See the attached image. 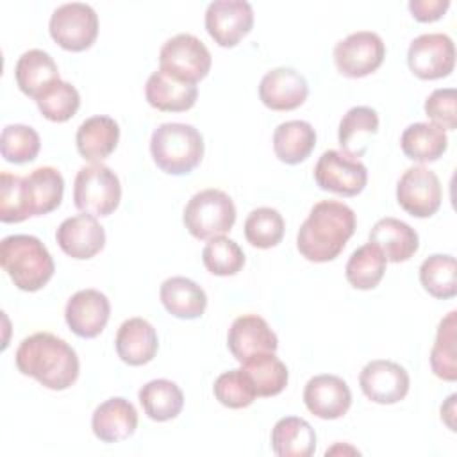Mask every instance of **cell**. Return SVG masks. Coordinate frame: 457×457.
<instances>
[{
	"label": "cell",
	"mask_w": 457,
	"mask_h": 457,
	"mask_svg": "<svg viewBox=\"0 0 457 457\" xmlns=\"http://www.w3.org/2000/svg\"><path fill=\"white\" fill-rule=\"evenodd\" d=\"M111 316L109 298L98 289H80L66 303L64 320L79 337H96Z\"/></svg>",
	"instance_id": "obj_15"
},
{
	"label": "cell",
	"mask_w": 457,
	"mask_h": 457,
	"mask_svg": "<svg viewBox=\"0 0 457 457\" xmlns=\"http://www.w3.org/2000/svg\"><path fill=\"white\" fill-rule=\"evenodd\" d=\"M121 200L118 175L105 164L95 162L82 166L73 182V204L79 211L91 216H109Z\"/></svg>",
	"instance_id": "obj_6"
},
{
	"label": "cell",
	"mask_w": 457,
	"mask_h": 457,
	"mask_svg": "<svg viewBox=\"0 0 457 457\" xmlns=\"http://www.w3.org/2000/svg\"><path fill=\"white\" fill-rule=\"evenodd\" d=\"M271 450L278 457H311L316 450V432L303 418H280L271 428Z\"/></svg>",
	"instance_id": "obj_29"
},
{
	"label": "cell",
	"mask_w": 457,
	"mask_h": 457,
	"mask_svg": "<svg viewBox=\"0 0 457 457\" xmlns=\"http://www.w3.org/2000/svg\"><path fill=\"white\" fill-rule=\"evenodd\" d=\"M41 148L39 134L21 123H12L4 127L0 136V154L5 161L14 164L32 162Z\"/></svg>",
	"instance_id": "obj_39"
},
{
	"label": "cell",
	"mask_w": 457,
	"mask_h": 457,
	"mask_svg": "<svg viewBox=\"0 0 457 457\" xmlns=\"http://www.w3.org/2000/svg\"><path fill=\"white\" fill-rule=\"evenodd\" d=\"M386 264L387 259L384 257L382 250L373 243H366L352 252L345 275L352 287L368 291L378 286L386 273Z\"/></svg>",
	"instance_id": "obj_34"
},
{
	"label": "cell",
	"mask_w": 457,
	"mask_h": 457,
	"mask_svg": "<svg viewBox=\"0 0 457 457\" xmlns=\"http://www.w3.org/2000/svg\"><path fill=\"white\" fill-rule=\"evenodd\" d=\"M55 239L66 255L77 261H86L95 257L105 246V230L96 216L82 212L66 218L57 227Z\"/></svg>",
	"instance_id": "obj_16"
},
{
	"label": "cell",
	"mask_w": 457,
	"mask_h": 457,
	"mask_svg": "<svg viewBox=\"0 0 457 457\" xmlns=\"http://www.w3.org/2000/svg\"><path fill=\"white\" fill-rule=\"evenodd\" d=\"M202 261L209 273L218 277L236 275L245 266V252L241 246L225 236L209 239L202 250Z\"/></svg>",
	"instance_id": "obj_40"
},
{
	"label": "cell",
	"mask_w": 457,
	"mask_h": 457,
	"mask_svg": "<svg viewBox=\"0 0 457 457\" xmlns=\"http://www.w3.org/2000/svg\"><path fill=\"white\" fill-rule=\"evenodd\" d=\"M150 154L161 171L187 175L202 162L204 137L189 123H161L152 132Z\"/></svg>",
	"instance_id": "obj_4"
},
{
	"label": "cell",
	"mask_w": 457,
	"mask_h": 457,
	"mask_svg": "<svg viewBox=\"0 0 457 457\" xmlns=\"http://www.w3.org/2000/svg\"><path fill=\"white\" fill-rule=\"evenodd\" d=\"M355 212L343 202L321 200L314 204L296 236V248L307 261L328 262L336 259L355 232Z\"/></svg>",
	"instance_id": "obj_2"
},
{
	"label": "cell",
	"mask_w": 457,
	"mask_h": 457,
	"mask_svg": "<svg viewBox=\"0 0 457 457\" xmlns=\"http://www.w3.org/2000/svg\"><path fill=\"white\" fill-rule=\"evenodd\" d=\"M314 180L323 191L355 196L368 182V170L359 159H352L339 150H327L314 166Z\"/></svg>",
	"instance_id": "obj_12"
},
{
	"label": "cell",
	"mask_w": 457,
	"mask_h": 457,
	"mask_svg": "<svg viewBox=\"0 0 457 457\" xmlns=\"http://www.w3.org/2000/svg\"><path fill=\"white\" fill-rule=\"evenodd\" d=\"M146 102L164 112H182L191 109L198 98L196 84L182 82L162 70H155L145 86Z\"/></svg>",
	"instance_id": "obj_22"
},
{
	"label": "cell",
	"mask_w": 457,
	"mask_h": 457,
	"mask_svg": "<svg viewBox=\"0 0 457 457\" xmlns=\"http://www.w3.org/2000/svg\"><path fill=\"white\" fill-rule=\"evenodd\" d=\"M227 346L234 359L243 362L250 355L275 352L278 339L264 318L257 314H243L232 321L227 334Z\"/></svg>",
	"instance_id": "obj_19"
},
{
	"label": "cell",
	"mask_w": 457,
	"mask_h": 457,
	"mask_svg": "<svg viewBox=\"0 0 457 457\" xmlns=\"http://www.w3.org/2000/svg\"><path fill=\"white\" fill-rule=\"evenodd\" d=\"M378 132V114L366 105H355L346 111L339 121L337 139L345 155L359 159L366 154L370 137Z\"/></svg>",
	"instance_id": "obj_27"
},
{
	"label": "cell",
	"mask_w": 457,
	"mask_h": 457,
	"mask_svg": "<svg viewBox=\"0 0 457 457\" xmlns=\"http://www.w3.org/2000/svg\"><path fill=\"white\" fill-rule=\"evenodd\" d=\"M284 218L277 209L257 207L245 220V237L255 248H273L284 237Z\"/></svg>",
	"instance_id": "obj_37"
},
{
	"label": "cell",
	"mask_w": 457,
	"mask_h": 457,
	"mask_svg": "<svg viewBox=\"0 0 457 457\" xmlns=\"http://www.w3.org/2000/svg\"><path fill=\"white\" fill-rule=\"evenodd\" d=\"M184 225L196 239H212L230 232L236 221V205L221 189L195 193L184 207Z\"/></svg>",
	"instance_id": "obj_5"
},
{
	"label": "cell",
	"mask_w": 457,
	"mask_h": 457,
	"mask_svg": "<svg viewBox=\"0 0 457 457\" xmlns=\"http://www.w3.org/2000/svg\"><path fill=\"white\" fill-rule=\"evenodd\" d=\"M370 243L377 245L387 261L403 262L418 252L420 237L405 221L386 216L370 230Z\"/></svg>",
	"instance_id": "obj_24"
},
{
	"label": "cell",
	"mask_w": 457,
	"mask_h": 457,
	"mask_svg": "<svg viewBox=\"0 0 457 457\" xmlns=\"http://www.w3.org/2000/svg\"><path fill=\"white\" fill-rule=\"evenodd\" d=\"M16 368L52 391L68 389L79 377L77 352L50 332H36L25 337L14 355Z\"/></svg>",
	"instance_id": "obj_1"
},
{
	"label": "cell",
	"mask_w": 457,
	"mask_h": 457,
	"mask_svg": "<svg viewBox=\"0 0 457 457\" xmlns=\"http://www.w3.org/2000/svg\"><path fill=\"white\" fill-rule=\"evenodd\" d=\"M241 370L250 378L257 396H275L287 386V368L275 355V352H262L250 355L241 362Z\"/></svg>",
	"instance_id": "obj_32"
},
{
	"label": "cell",
	"mask_w": 457,
	"mask_h": 457,
	"mask_svg": "<svg viewBox=\"0 0 457 457\" xmlns=\"http://www.w3.org/2000/svg\"><path fill=\"white\" fill-rule=\"evenodd\" d=\"M14 77L20 91L36 100L48 86L59 80V70L48 52L32 48L18 57Z\"/></svg>",
	"instance_id": "obj_26"
},
{
	"label": "cell",
	"mask_w": 457,
	"mask_h": 457,
	"mask_svg": "<svg viewBox=\"0 0 457 457\" xmlns=\"http://www.w3.org/2000/svg\"><path fill=\"white\" fill-rule=\"evenodd\" d=\"M0 264L21 291H37L55 271L54 259L39 237L11 234L0 241Z\"/></svg>",
	"instance_id": "obj_3"
},
{
	"label": "cell",
	"mask_w": 457,
	"mask_h": 457,
	"mask_svg": "<svg viewBox=\"0 0 457 457\" xmlns=\"http://www.w3.org/2000/svg\"><path fill=\"white\" fill-rule=\"evenodd\" d=\"M303 402L311 414L321 420H337L352 405V391L337 375H316L309 378L303 389Z\"/></svg>",
	"instance_id": "obj_17"
},
{
	"label": "cell",
	"mask_w": 457,
	"mask_h": 457,
	"mask_svg": "<svg viewBox=\"0 0 457 457\" xmlns=\"http://www.w3.org/2000/svg\"><path fill=\"white\" fill-rule=\"evenodd\" d=\"M307 95L309 84L295 68H273L259 84V98L271 111H293L305 102Z\"/></svg>",
	"instance_id": "obj_18"
},
{
	"label": "cell",
	"mask_w": 457,
	"mask_h": 457,
	"mask_svg": "<svg viewBox=\"0 0 457 457\" xmlns=\"http://www.w3.org/2000/svg\"><path fill=\"white\" fill-rule=\"evenodd\" d=\"M253 27V9L245 0H214L205 11V29L220 46H236Z\"/></svg>",
	"instance_id": "obj_13"
},
{
	"label": "cell",
	"mask_w": 457,
	"mask_h": 457,
	"mask_svg": "<svg viewBox=\"0 0 457 457\" xmlns=\"http://www.w3.org/2000/svg\"><path fill=\"white\" fill-rule=\"evenodd\" d=\"M455 341H457V312L450 311L439 321L436 343L430 350V368L437 378H443L446 382L457 380Z\"/></svg>",
	"instance_id": "obj_36"
},
{
	"label": "cell",
	"mask_w": 457,
	"mask_h": 457,
	"mask_svg": "<svg viewBox=\"0 0 457 457\" xmlns=\"http://www.w3.org/2000/svg\"><path fill=\"white\" fill-rule=\"evenodd\" d=\"M386 57V45L377 32L357 30L337 41L334 62L341 75L361 79L380 68Z\"/></svg>",
	"instance_id": "obj_9"
},
{
	"label": "cell",
	"mask_w": 457,
	"mask_h": 457,
	"mask_svg": "<svg viewBox=\"0 0 457 457\" xmlns=\"http://www.w3.org/2000/svg\"><path fill=\"white\" fill-rule=\"evenodd\" d=\"M211 62L212 59L207 46L187 32L170 37L159 52V70L189 84H196L207 77Z\"/></svg>",
	"instance_id": "obj_7"
},
{
	"label": "cell",
	"mask_w": 457,
	"mask_h": 457,
	"mask_svg": "<svg viewBox=\"0 0 457 457\" xmlns=\"http://www.w3.org/2000/svg\"><path fill=\"white\" fill-rule=\"evenodd\" d=\"M450 7L448 0H411L409 11L418 21H436Z\"/></svg>",
	"instance_id": "obj_44"
},
{
	"label": "cell",
	"mask_w": 457,
	"mask_h": 457,
	"mask_svg": "<svg viewBox=\"0 0 457 457\" xmlns=\"http://www.w3.org/2000/svg\"><path fill=\"white\" fill-rule=\"evenodd\" d=\"M39 112L55 123L68 121L80 107V95L75 86L66 80H55L36 98Z\"/></svg>",
	"instance_id": "obj_38"
},
{
	"label": "cell",
	"mask_w": 457,
	"mask_h": 457,
	"mask_svg": "<svg viewBox=\"0 0 457 457\" xmlns=\"http://www.w3.org/2000/svg\"><path fill=\"white\" fill-rule=\"evenodd\" d=\"M441 182L425 166H411L396 184L398 205L414 218H430L441 207Z\"/></svg>",
	"instance_id": "obj_11"
},
{
	"label": "cell",
	"mask_w": 457,
	"mask_h": 457,
	"mask_svg": "<svg viewBox=\"0 0 457 457\" xmlns=\"http://www.w3.org/2000/svg\"><path fill=\"white\" fill-rule=\"evenodd\" d=\"M164 309L180 320L200 318L207 307L205 291L191 278L170 277L161 284L159 289Z\"/></svg>",
	"instance_id": "obj_28"
},
{
	"label": "cell",
	"mask_w": 457,
	"mask_h": 457,
	"mask_svg": "<svg viewBox=\"0 0 457 457\" xmlns=\"http://www.w3.org/2000/svg\"><path fill=\"white\" fill-rule=\"evenodd\" d=\"M420 282L434 298H453L457 295V262L453 255L434 253L420 266Z\"/></svg>",
	"instance_id": "obj_35"
},
{
	"label": "cell",
	"mask_w": 457,
	"mask_h": 457,
	"mask_svg": "<svg viewBox=\"0 0 457 457\" xmlns=\"http://www.w3.org/2000/svg\"><path fill=\"white\" fill-rule=\"evenodd\" d=\"M137 396L145 414L154 421L173 420L184 407V395L180 387L168 378H155L146 382L139 389Z\"/></svg>",
	"instance_id": "obj_33"
},
{
	"label": "cell",
	"mask_w": 457,
	"mask_h": 457,
	"mask_svg": "<svg viewBox=\"0 0 457 457\" xmlns=\"http://www.w3.org/2000/svg\"><path fill=\"white\" fill-rule=\"evenodd\" d=\"M316 146V130L309 121L289 120L273 132V152L286 164L305 161Z\"/></svg>",
	"instance_id": "obj_31"
},
{
	"label": "cell",
	"mask_w": 457,
	"mask_h": 457,
	"mask_svg": "<svg viewBox=\"0 0 457 457\" xmlns=\"http://www.w3.org/2000/svg\"><path fill=\"white\" fill-rule=\"evenodd\" d=\"M455 398L457 395H450L446 403L441 405V420L450 427V430H455V423H453V416H455Z\"/></svg>",
	"instance_id": "obj_45"
},
{
	"label": "cell",
	"mask_w": 457,
	"mask_h": 457,
	"mask_svg": "<svg viewBox=\"0 0 457 457\" xmlns=\"http://www.w3.org/2000/svg\"><path fill=\"white\" fill-rule=\"evenodd\" d=\"M364 396L380 405H391L403 400L409 393V373L403 366L387 359L370 361L359 375Z\"/></svg>",
	"instance_id": "obj_14"
},
{
	"label": "cell",
	"mask_w": 457,
	"mask_h": 457,
	"mask_svg": "<svg viewBox=\"0 0 457 457\" xmlns=\"http://www.w3.org/2000/svg\"><path fill=\"white\" fill-rule=\"evenodd\" d=\"M23 187L30 216H43L61 205L64 179L57 168L41 166L23 177Z\"/></svg>",
	"instance_id": "obj_25"
},
{
	"label": "cell",
	"mask_w": 457,
	"mask_h": 457,
	"mask_svg": "<svg viewBox=\"0 0 457 457\" xmlns=\"http://www.w3.org/2000/svg\"><path fill=\"white\" fill-rule=\"evenodd\" d=\"M30 218L23 177L2 171L0 175V221L20 223Z\"/></svg>",
	"instance_id": "obj_42"
},
{
	"label": "cell",
	"mask_w": 457,
	"mask_h": 457,
	"mask_svg": "<svg viewBox=\"0 0 457 457\" xmlns=\"http://www.w3.org/2000/svg\"><path fill=\"white\" fill-rule=\"evenodd\" d=\"M457 93L453 87L434 89L425 100V114L432 123L445 130L457 129V111H455Z\"/></svg>",
	"instance_id": "obj_43"
},
{
	"label": "cell",
	"mask_w": 457,
	"mask_h": 457,
	"mask_svg": "<svg viewBox=\"0 0 457 457\" xmlns=\"http://www.w3.org/2000/svg\"><path fill=\"white\" fill-rule=\"evenodd\" d=\"M48 30L61 48L82 52L87 50L98 36V16L87 4H62L52 12Z\"/></svg>",
	"instance_id": "obj_8"
},
{
	"label": "cell",
	"mask_w": 457,
	"mask_h": 457,
	"mask_svg": "<svg viewBox=\"0 0 457 457\" xmlns=\"http://www.w3.org/2000/svg\"><path fill=\"white\" fill-rule=\"evenodd\" d=\"M402 152L418 162H434L448 148L445 129L432 121H418L409 125L400 137Z\"/></svg>",
	"instance_id": "obj_30"
},
{
	"label": "cell",
	"mask_w": 457,
	"mask_h": 457,
	"mask_svg": "<svg viewBox=\"0 0 457 457\" xmlns=\"http://www.w3.org/2000/svg\"><path fill=\"white\" fill-rule=\"evenodd\" d=\"M216 400L228 409H243L248 407L255 400V389L246 377V373L239 370H228L221 373L212 386Z\"/></svg>",
	"instance_id": "obj_41"
},
{
	"label": "cell",
	"mask_w": 457,
	"mask_h": 457,
	"mask_svg": "<svg viewBox=\"0 0 457 457\" xmlns=\"http://www.w3.org/2000/svg\"><path fill=\"white\" fill-rule=\"evenodd\" d=\"M407 64L421 80L448 77L455 66V45L452 37L443 32L421 34L409 45Z\"/></svg>",
	"instance_id": "obj_10"
},
{
	"label": "cell",
	"mask_w": 457,
	"mask_h": 457,
	"mask_svg": "<svg viewBox=\"0 0 457 457\" xmlns=\"http://www.w3.org/2000/svg\"><path fill=\"white\" fill-rule=\"evenodd\" d=\"M120 141V125L104 114L84 120L75 134L79 154L89 162H102L107 159Z\"/></svg>",
	"instance_id": "obj_23"
},
{
	"label": "cell",
	"mask_w": 457,
	"mask_h": 457,
	"mask_svg": "<svg viewBox=\"0 0 457 457\" xmlns=\"http://www.w3.org/2000/svg\"><path fill=\"white\" fill-rule=\"evenodd\" d=\"M93 434L104 443H120L129 439L137 428V411L136 407L121 398L112 396L102 402L91 418Z\"/></svg>",
	"instance_id": "obj_20"
},
{
	"label": "cell",
	"mask_w": 457,
	"mask_h": 457,
	"mask_svg": "<svg viewBox=\"0 0 457 457\" xmlns=\"http://www.w3.org/2000/svg\"><path fill=\"white\" fill-rule=\"evenodd\" d=\"M114 346L118 357L129 366H143L150 362L159 348L157 332L143 318H129L125 320L114 339Z\"/></svg>",
	"instance_id": "obj_21"
}]
</instances>
